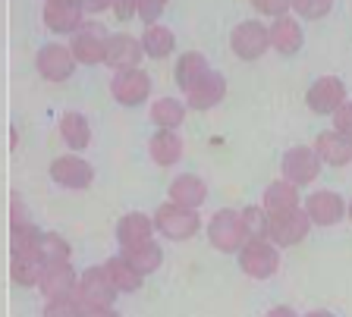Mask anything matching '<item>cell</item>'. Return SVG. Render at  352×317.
<instances>
[{"label":"cell","instance_id":"obj_1","mask_svg":"<svg viewBox=\"0 0 352 317\" xmlns=\"http://www.w3.org/2000/svg\"><path fill=\"white\" fill-rule=\"evenodd\" d=\"M198 226H201V220H198L195 211H192V207H179V204H173V201L161 204L157 214H154V229H157L161 236L173 239V242L192 239L198 233Z\"/></svg>","mask_w":352,"mask_h":317},{"label":"cell","instance_id":"obj_2","mask_svg":"<svg viewBox=\"0 0 352 317\" xmlns=\"http://www.w3.org/2000/svg\"><path fill=\"white\" fill-rule=\"evenodd\" d=\"M239 267L252 280H267L280 270V255L271 239H245L239 248Z\"/></svg>","mask_w":352,"mask_h":317},{"label":"cell","instance_id":"obj_3","mask_svg":"<svg viewBox=\"0 0 352 317\" xmlns=\"http://www.w3.org/2000/svg\"><path fill=\"white\" fill-rule=\"evenodd\" d=\"M308 229H311V220L302 207H289V211H280V214H267V239L274 245H299L302 239L308 236Z\"/></svg>","mask_w":352,"mask_h":317},{"label":"cell","instance_id":"obj_4","mask_svg":"<svg viewBox=\"0 0 352 317\" xmlns=\"http://www.w3.org/2000/svg\"><path fill=\"white\" fill-rule=\"evenodd\" d=\"M208 239H211V245L217 251H223V255L239 251L242 242H245V226H242L239 211H230V207L217 211V214L211 217V223H208Z\"/></svg>","mask_w":352,"mask_h":317},{"label":"cell","instance_id":"obj_5","mask_svg":"<svg viewBox=\"0 0 352 317\" xmlns=\"http://www.w3.org/2000/svg\"><path fill=\"white\" fill-rule=\"evenodd\" d=\"M110 95H113L117 104H123V107H139L151 95V75L139 67L117 69V75L110 82Z\"/></svg>","mask_w":352,"mask_h":317},{"label":"cell","instance_id":"obj_6","mask_svg":"<svg viewBox=\"0 0 352 317\" xmlns=\"http://www.w3.org/2000/svg\"><path fill=\"white\" fill-rule=\"evenodd\" d=\"M104 41H107L104 25L95 23V19H85V23L73 32V41H69V51H73L76 63H85V67L104 63Z\"/></svg>","mask_w":352,"mask_h":317},{"label":"cell","instance_id":"obj_7","mask_svg":"<svg viewBox=\"0 0 352 317\" xmlns=\"http://www.w3.org/2000/svg\"><path fill=\"white\" fill-rule=\"evenodd\" d=\"M82 308H113V298H117V289L110 283L107 270L104 267H88L79 280V292H76Z\"/></svg>","mask_w":352,"mask_h":317},{"label":"cell","instance_id":"obj_8","mask_svg":"<svg viewBox=\"0 0 352 317\" xmlns=\"http://www.w3.org/2000/svg\"><path fill=\"white\" fill-rule=\"evenodd\" d=\"M230 47H233V54L239 60H258L271 47V35H267L264 23L249 19V23H239L230 32Z\"/></svg>","mask_w":352,"mask_h":317},{"label":"cell","instance_id":"obj_9","mask_svg":"<svg viewBox=\"0 0 352 317\" xmlns=\"http://www.w3.org/2000/svg\"><path fill=\"white\" fill-rule=\"evenodd\" d=\"M280 170H283V179L293 185H308L315 183L318 173H321V157H318L315 148H289L283 154V163H280Z\"/></svg>","mask_w":352,"mask_h":317},{"label":"cell","instance_id":"obj_10","mask_svg":"<svg viewBox=\"0 0 352 317\" xmlns=\"http://www.w3.org/2000/svg\"><path fill=\"white\" fill-rule=\"evenodd\" d=\"M35 69L44 82H66L76 73V57L66 45H44L35 57Z\"/></svg>","mask_w":352,"mask_h":317},{"label":"cell","instance_id":"obj_11","mask_svg":"<svg viewBox=\"0 0 352 317\" xmlns=\"http://www.w3.org/2000/svg\"><path fill=\"white\" fill-rule=\"evenodd\" d=\"M51 179L63 189H88L91 179H95V170L91 163L82 161L76 154H60L51 161Z\"/></svg>","mask_w":352,"mask_h":317},{"label":"cell","instance_id":"obj_12","mask_svg":"<svg viewBox=\"0 0 352 317\" xmlns=\"http://www.w3.org/2000/svg\"><path fill=\"white\" fill-rule=\"evenodd\" d=\"M145 57L139 38L126 35V32H117V35H107L104 41V63L113 69H132L139 67V60Z\"/></svg>","mask_w":352,"mask_h":317},{"label":"cell","instance_id":"obj_13","mask_svg":"<svg viewBox=\"0 0 352 317\" xmlns=\"http://www.w3.org/2000/svg\"><path fill=\"white\" fill-rule=\"evenodd\" d=\"M223 95H227V79H223L217 69H208V73L186 91V107H192V110H211V107H217V104L223 101Z\"/></svg>","mask_w":352,"mask_h":317},{"label":"cell","instance_id":"obj_14","mask_svg":"<svg viewBox=\"0 0 352 317\" xmlns=\"http://www.w3.org/2000/svg\"><path fill=\"white\" fill-rule=\"evenodd\" d=\"M343 101H346V85H343V79H337V75H321L305 95L308 110L324 113V117L337 110Z\"/></svg>","mask_w":352,"mask_h":317},{"label":"cell","instance_id":"obj_15","mask_svg":"<svg viewBox=\"0 0 352 317\" xmlns=\"http://www.w3.org/2000/svg\"><path fill=\"white\" fill-rule=\"evenodd\" d=\"M305 214L311 223L318 226H333V223L343 220L346 214V201L340 198L337 192H330V189H321V192H311L305 198Z\"/></svg>","mask_w":352,"mask_h":317},{"label":"cell","instance_id":"obj_16","mask_svg":"<svg viewBox=\"0 0 352 317\" xmlns=\"http://www.w3.org/2000/svg\"><path fill=\"white\" fill-rule=\"evenodd\" d=\"M38 286L47 295V302H51V298H63V295H73L76 292V270L69 267V261H44Z\"/></svg>","mask_w":352,"mask_h":317},{"label":"cell","instance_id":"obj_17","mask_svg":"<svg viewBox=\"0 0 352 317\" xmlns=\"http://www.w3.org/2000/svg\"><path fill=\"white\" fill-rule=\"evenodd\" d=\"M267 35H271V47L277 54H283V57H293V54H299V47L305 45V35H302L299 19H293L289 13L274 16V25L267 29Z\"/></svg>","mask_w":352,"mask_h":317},{"label":"cell","instance_id":"obj_18","mask_svg":"<svg viewBox=\"0 0 352 317\" xmlns=\"http://www.w3.org/2000/svg\"><path fill=\"white\" fill-rule=\"evenodd\" d=\"M315 151L321 157V163H327V167H346V163H352V139L337 132V129H327V132L318 135Z\"/></svg>","mask_w":352,"mask_h":317},{"label":"cell","instance_id":"obj_19","mask_svg":"<svg viewBox=\"0 0 352 317\" xmlns=\"http://www.w3.org/2000/svg\"><path fill=\"white\" fill-rule=\"evenodd\" d=\"M85 23V10L76 7V3H54V0H44V25L57 35H73L79 25Z\"/></svg>","mask_w":352,"mask_h":317},{"label":"cell","instance_id":"obj_20","mask_svg":"<svg viewBox=\"0 0 352 317\" xmlns=\"http://www.w3.org/2000/svg\"><path fill=\"white\" fill-rule=\"evenodd\" d=\"M208 198V185L201 176H195V173H183V176H176L173 183H170V201L179 207H201Z\"/></svg>","mask_w":352,"mask_h":317},{"label":"cell","instance_id":"obj_21","mask_svg":"<svg viewBox=\"0 0 352 317\" xmlns=\"http://www.w3.org/2000/svg\"><path fill=\"white\" fill-rule=\"evenodd\" d=\"M148 154L157 167H173L183 157V139L176 135V129H157L148 141Z\"/></svg>","mask_w":352,"mask_h":317},{"label":"cell","instance_id":"obj_22","mask_svg":"<svg viewBox=\"0 0 352 317\" xmlns=\"http://www.w3.org/2000/svg\"><path fill=\"white\" fill-rule=\"evenodd\" d=\"M151 233H154V220L148 214H142V211H132V214L120 217V223H117V242L123 245V248L148 242Z\"/></svg>","mask_w":352,"mask_h":317},{"label":"cell","instance_id":"obj_23","mask_svg":"<svg viewBox=\"0 0 352 317\" xmlns=\"http://www.w3.org/2000/svg\"><path fill=\"white\" fill-rule=\"evenodd\" d=\"M104 270H107V277H110V283H113V289L117 292H139L142 289V283H145V277H142L135 267L129 264V261L123 258V255H117V258H110L107 264H104Z\"/></svg>","mask_w":352,"mask_h":317},{"label":"cell","instance_id":"obj_24","mask_svg":"<svg viewBox=\"0 0 352 317\" xmlns=\"http://www.w3.org/2000/svg\"><path fill=\"white\" fill-rule=\"evenodd\" d=\"M139 41H142V51H145V57H151V60L170 57V54H173V47H176L173 32H170L167 25H161V23L145 25V35H142Z\"/></svg>","mask_w":352,"mask_h":317},{"label":"cell","instance_id":"obj_25","mask_svg":"<svg viewBox=\"0 0 352 317\" xmlns=\"http://www.w3.org/2000/svg\"><path fill=\"white\" fill-rule=\"evenodd\" d=\"M208 69H211V67H208V57H205V54H198V51H186L183 57L176 60L173 79H176V85H179L183 91H189L192 85H195V82L208 73Z\"/></svg>","mask_w":352,"mask_h":317},{"label":"cell","instance_id":"obj_26","mask_svg":"<svg viewBox=\"0 0 352 317\" xmlns=\"http://www.w3.org/2000/svg\"><path fill=\"white\" fill-rule=\"evenodd\" d=\"M264 211L267 214H280V211H289V207H299V185L277 179L264 189Z\"/></svg>","mask_w":352,"mask_h":317},{"label":"cell","instance_id":"obj_27","mask_svg":"<svg viewBox=\"0 0 352 317\" xmlns=\"http://www.w3.org/2000/svg\"><path fill=\"white\" fill-rule=\"evenodd\" d=\"M60 139L73 148V151H82V148H88V141H91V126H88V119L82 117V113L66 110L63 117H60Z\"/></svg>","mask_w":352,"mask_h":317},{"label":"cell","instance_id":"obj_28","mask_svg":"<svg viewBox=\"0 0 352 317\" xmlns=\"http://www.w3.org/2000/svg\"><path fill=\"white\" fill-rule=\"evenodd\" d=\"M123 258L129 261L135 270L145 277V273H154L157 267L164 264V251H161V245L154 242V239H148V242H142V245H132V248H123Z\"/></svg>","mask_w":352,"mask_h":317},{"label":"cell","instance_id":"obj_29","mask_svg":"<svg viewBox=\"0 0 352 317\" xmlns=\"http://www.w3.org/2000/svg\"><path fill=\"white\" fill-rule=\"evenodd\" d=\"M151 123L157 129H179L186 123V104L176 97H157L151 104Z\"/></svg>","mask_w":352,"mask_h":317},{"label":"cell","instance_id":"obj_30","mask_svg":"<svg viewBox=\"0 0 352 317\" xmlns=\"http://www.w3.org/2000/svg\"><path fill=\"white\" fill-rule=\"evenodd\" d=\"M38 239H41V229L29 220H13L10 226V245H13V255H38Z\"/></svg>","mask_w":352,"mask_h":317},{"label":"cell","instance_id":"obj_31","mask_svg":"<svg viewBox=\"0 0 352 317\" xmlns=\"http://www.w3.org/2000/svg\"><path fill=\"white\" fill-rule=\"evenodd\" d=\"M41 267H44V261L38 258V255H13V264H10L13 283L16 286H38Z\"/></svg>","mask_w":352,"mask_h":317},{"label":"cell","instance_id":"obj_32","mask_svg":"<svg viewBox=\"0 0 352 317\" xmlns=\"http://www.w3.org/2000/svg\"><path fill=\"white\" fill-rule=\"evenodd\" d=\"M38 258L41 261H69V245L57 233H41L38 239Z\"/></svg>","mask_w":352,"mask_h":317},{"label":"cell","instance_id":"obj_33","mask_svg":"<svg viewBox=\"0 0 352 317\" xmlns=\"http://www.w3.org/2000/svg\"><path fill=\"white\" fill-rule=\"evenodd\" d=\"M242 214V226H245V239H267V211L258 204L239 211Z\"/></svg>","mask_w":352,"mask_h":317},{"label":"cell","instance_id":"obj_34","mask_svg":"<svg viewBox=\"0 0 352 317\" xmlns=\"http://www.w3.org/2000/svg\"><path fill=\"white\" fill-rule=\"evenodd\" d=\"M44 317H85V308L79 305V298L73 295H63V298H51L47 308H44Z\"/></svg>","mask_w":352,"mask_h":317},{"label":"cell","instance_id":"obj_35","mask_svg":"<svg viewBox=\"0 0 352 317\" xmlns=\"http://www.w3.org/2000/svg\"><path fill=\"white\" fill-rule=\"evenodd\" d=\"M293 10L302 19H324L333 10V0H293Z\"/></svg>","mask_w":352,"mask_h":317},{"label":"cell","instance_id":"obj_36","mask_svg":"<svg viewBox=\"0 0 352 317\" xmlns=\"http://www.w3.org/2000/svg\"><path fill=\"white\" fill-rule=\"evenodd\" d=\"M164 7H167V0H139V10H135V16H139L145 25L157 23L164 13Z\"/></svg>","mask_w":352,"mask_h":317},{"label":"cell","instance_id":"obj_37","mask_svg":"<svg viewBox=\"0 0 352 317\" xmlns=\"http://www.w3.org/2000/svg\"><path fill=\"white\" fill-rule=\"evenodd\" d=\"M252 7L258 10L261 16H283V13H289L293 10V0H252Z\"/></svg>","mask_w":352,"mask_h":317},{"label":"cell","instance_id":"obj_38","mask_svg":"<svg viewBox=\"0 0 352 317\" xmlns=\"http://www.w3.org/2000/svg\"><path fill=\"white\" fill-rule=\"evenodd\" d=\"M330 117H333V129L352 139V101H343Z\"/></svg>","mask_w":352,"mask_h":317},{"label":"cell","instance_id":"obj_39","mask_svg":"<svg viewBox=\"0 0 352 317\" xmlns=\"http://www.w3.org/2000/svg\"><path fill=\"white\" fill-rule=\"evenodd\" d=\"M107 7H110V13L117 16L120 23H129L132 16H135V10H139V0H110Z\"/></svg>","mask_w":352,"mask_h":317},{"label":"cell","instance_id":"obj_40","mask_svg":"<svg viewBox=\"0 0 352 317\" xmlns=\"http://www.w3.org/2000/svg\"><path fill=\"white\" fill-rule=\"evenodd\" d=\"M110 0H82V10L85 13H101V10H107Z\"/></svg>","mask_w":352,"mask_h":317},{"label":"cell","instance_id":"obj_41","mask_svg":"<svg viewBox=\"0 0 352 317\" xmlns=\"http://www.w3.org/2000/svg\"><path fill=\"white\" fill-rule=\"evenodd\" d=\"M85 317H120L113 308H85Z\"/></svg>","mask_w":352,"mask_h":317},{"label":"cell","instance_id":"obj_42","mask_svg":"<svg viewBox=\"0 0 352 317\" xmlns=\"http://www.w3.org/2000/svg\"><path fill=\"white\" fill-rule=\"evenodd\" d=\"M267 317H299L293 308H286V305H280V308H271L267 311Z\"/></svg>","mask_w":352,"mask_h":317},{"label":"cell","instance_id":"obj_43","mask_svg":"<svg viewBox=\"0 0 352 317\" xmlns=\"http://www.w3.org/2000/svg\"><path fill=\"white\" fill-rule=\"evenodd\" d=\"M305 317H333L330 311H311V314H305Z\"/></svg>","mask_w":352,"mask_h":317},{"label":"cell","instance_id":"obj_44","mask_svg":"<svg viewBox=\"0 0 352 317\" xmlns=\"http://www.w3.org/2000/svg\"><path fill=\"white\" fill-rule=\"evenodd\" d=\"M54 3H76V7H82V0H54Z\"/></svg>","mask_w":352,"mask_h":317},{"label":"cell","instance_id":"obj_45","mask_svg":"<svg viewBox=\"0 0 352 317\" xmlns=\"http://www.w3.org/2000/svg\"><path fill=\"white\" fill-rule=\"evenodd\" d=\"M346 211H349V220H352V204H349V207H346Z\"/></svg>","mask_w":352,"mask_h":317}]
</instances>
